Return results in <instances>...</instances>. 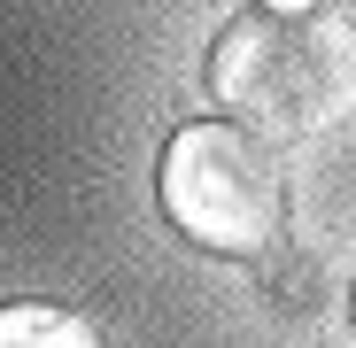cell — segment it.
<instances>
[{
    "label": "cell",
    "instance_id": "cell-4",
    "mask_svg": "<svg viewBox=\"0 0 356 348\" xmlns=\"http://www.w3.org/2000/svg\"><path fill=\"white\" fill-rule=\"evenodd\" d=\"M256 8H271V16H333L341 0H256Z\"/></svg>",
    "mask_w": 356,
    "mask_h": 348
},
{
    "label": "cell",
    "instance_id": "cell-2",
    "mask_svg": "<svg viewBox=\"0 0 356 348\" xmlns=\"http://www.w3.org/2000/svg\"><path fill=\"white\" fill-rule=\"evenodd\" d=\"M155 201L202 256L256 263L286 240V170L271 140H256L232 116L178 124L155 163Z\"/></svg>",
    "mask_w": 356,
    "mask_h": 348
},
{
    "label": "cell",
    "instance_id": "cell-5",
    "mask_svg": "<svg viewBox=\"0 0 356 348\" xmlns=\"http://www.w3.org/2000/svg\"><path fill=\"white\" fill-rule=\"evenodd\" d=\"M348 47H356V0H348Z\"/></svg>",
    "mask_w": 356,
    "mask_h": 348
},
{
    "label": "cell",
    "instance_id": "cell-1",
    "mask_svg": "<svg viewBox=\"0 0 356 348\" xmlns=\"http://www.w3.org/2000/svg\"><path fill=\"white\" fill-rule=\"evenodd\" d=\"M209 101L256 140H318L356 108V47L333 16H232L202 63Z\"/></svg>",
    "mask_w": 356,
    "mask_h": 348
},
{
    "label": "cell",
    "instance_id": "cell-3",
    "mask_svg": "<svg viewBox=\"0 0 356 348\" xmlns=\"http://www.w3.org/2000/svg\"><path fill=\"white\" fill-rule=\"evenodd\" d=\"M0 348H101V333L63 302H8L0 310Z\"/></svg>",
    "mask_w": 356,
    "mask_h": 348
}]
</instances>
